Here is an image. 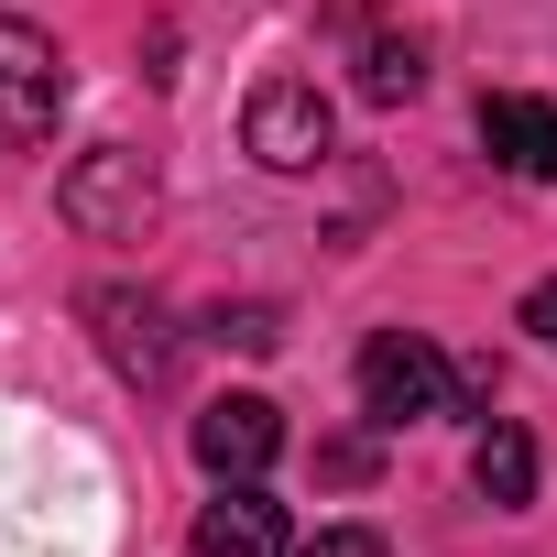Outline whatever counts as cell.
<instances>
[{
  "label": "cell",
  "mask_w": 557,
  "mask_h": 557,
  "mask_svg": "<svg viewBox=\"0 0 557 557\" xmlns=\"http://www.w3.org/2000/svg\"><path fill=\"white\" fill-rule=\"evenodd\" d=\"M481 143H492V164H513V175H557V99H481Z\"/></svg>",
  "instance_id": "obj_8"
},
{
  "label": "cell",
  "mask_w": 557,
  "mask_h": 557,
  "mask_svg": "<svg viewBox=\"0 0 557 557\" xmlns=\"http://www.w3.org/2000/svg\"><path fill=\"white\" fill-rule=\"evenodd\" d=\"M55 110H66V55H55V34H34V23L0 12V153H34V143L55 132Z\"/></svg>",
  "instance_id": "obj_3"
},
{
  "label": "cell",
  "mask_w": 557,
  "mask_h": 557,
  "mask_svg": "<svg viewBox=\"0 0 557 557\" xmlns=\"http://www.w3.org/2000/svg\"><path fill=\"white\" fill-rule=\"evenodd\" d=\"M524 329H535V339H546V350H557V273H546V285H535V296H524Z\"/></svg>",
  "instance_id": "obj_13"
},
{
  "label": "cell",
  "mask_w": 557,
  "mask_h": 557,
  "mask_svg": "<svg viewBox=\"0 0 557 557\" xmlns=\"http://www.w3.org/2000/svg\"><path fill=\"white\" fill-rule=\"evenodd\" d=\"M459 405H470V383L448 372L437 339L383 329V339L361 350V416H372V426H426V416H459Z\"/></svg>",
  "instance_id": "obj_1"
},
{
  "label": "cell",
  "mask_w": 557,
  "mask_h": 557,
  "mask_svg": "<svg viewBox=\"0 0 557 557\" xmlns=\"http://www.w3.org/2000/svg\"><path fill=\"white\" fill-rule=\"evenodd\" d=\"M208 339H219V350H273V339H285V318H273V307H219Z\"/></svg>",
  "instance_id": "obj_11"
},
{
  "label": "cell",
  "mask_w": 557,
  "mask_h": 557,
  "mask_svg": "<svg viewBox=\"0 0 557 557\" xmlns=\"http://www.w3.org/2000/svg\"><path fill=\"white\" fill-rule=\"evenodd\" d=\"M470 481H481V503L524 513V503H535V437L492 416V426H481V448H470Z\"/></svg>",
  "instance_id": "obj_9"
},
{
  "label": "cell",
  "mask_w": 557,
  "mask_h": 557,
  "mask_svg": "<svg viewBox=\"0 0 557 557\" xmlns=\"http://www.w3.org/2000/svg\"><path fill=\"white\" fill-rule=\"evenodd\" d=\"M197 557H296V535H285V503H273L262 481H219V503L197 513V535H186Z\"/></svg>",
  "instance_id": "obj_7"
},
{
  "label": "cell",
  "mask_w": 557,
  "mask_h": 557,
  "mask_svg": "<svg viewBox=\"0 0 557 557\" xmlns=\"http://www.w3.org/2000/svg\"><path fill=\"white\" fill-rule=\"evenodd\" d=\"M296 557H383V535H372V524H329V535H307Z\"/></svg>",
  "instance_id": "obj_12"
},
{
  "label": "cell",
  "mask_w": 557,
  "mask_h": 557,
  "mask_svg": "<svg viewBox=\"0 0 557 557\" xmlns=\"http://www.w3.org/2000/svg\"><path fill=\"white\" fill-rule=\"evenodd\" d=\"M329 99H318V77H262L251 88V110H240V143H251V164H273V175H318L329 164Z\"/></svg>",
  "instance_id": "obj_4"
},
{
  "label": "cell",
  "mask_w": 557,
  "mask_h": 557,
  "mask_svg": "<svg viewBox=\"0 0 557 557\" xmlns=\"http://www.w3.org/2000/svg\"><path fill=\"white\" fill-rule=\"evenodd\" d=\"M55 208H66L88 240H143V230H153V208H164V175H153V153L99 143V153H77V164H66Z\"/></svg>",
  "instance_id": "obj_2"
},
{
  "label": "cell",
  "mask_w": 557,
  "mask_h": 557,
  "mask_svg": "<svg viewBox=\"0 0 557 557\" xmlns=\"http://www.w3.org/2000/svg\"><path fill=\"white\" fill-rule=\"evenodd\" d=\"M273 459H285V405H273V394H219V405H197V470H208V481H262Z\"/></svg>",
  "instance_id": "obj_5"
},
{
  "label": "cell",
  "mask_w": 557,
  "mask_h": 557,
  "mask_svg": "<svg viewBox=\"0 0 557 557\" xmlns=\"http://www.w3.org/2000/svg\"><path fill=\"white\" fill-rule=\"evenodd\" d=\"M88 329H99V350L121 361V383H164V372H175V329H164V307H153V296L99 285V296H88Z\"/></svg>",
  "instance_id": "obj_6"
},
{
  "label": "cell",
  "mask_w": 557,
  "mask_h": 557,
  "mask_svg": "<svg viewBox=\"0 0 557 557\" xmlns=\"http://www.w3.org/2000/svg\"><path fill=\"white\" fill-rule=\"evenodd\" d=\"M416 88H426V55H416L405 34H372V45H361V99L394 110V99H416Z\"/></svg>",
  "instance_id": "obj_10"
}]
</instances>
